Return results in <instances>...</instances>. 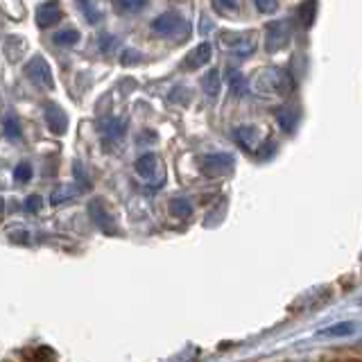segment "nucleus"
I'll use <instances>...</instances> for the list:
<instances>
[{
	"instance_id": "nucleus-1",
	"label": "nucleus",
	"mask_w": 362,
	"mask_h": 362,
	"mask_svg": "<svg viewBox=\"0 0 362 362\" xmlns=\"http://www.w3.org/2000/svg\"><path fill=\"white\" fill-rule=\"evenodd\" d=\"M25 75L32 79L37 86H43V88H48L52 90L54 88V77H52V71H50V66L48 62L43 59L41 54L37 57H32V59L25 64Z\"/></svg>"
},
{
	"instance_id": "nucleus-2",
	"label": "nucleus",
	"mask_w": 362,
	"mask_h": 362,
	"mask_svg": "<svg viewBox=\"0 0 362 362\" xmlns=\"http://www.w3.org/2000/svg\"><path fill=\"white\" fill-rule=\"evenodd\" d=\"M34 16H37V25L39 28H52L54 23H59L62 21V9L57 3H41L37 5V11H34Z\"/></svg>"
},
{
	"instance_id": "nucleus-3",
	"label": "nucleus",
	"mask_w": 362,
	"mask_h": 362,
	"mask_svg": "<svg viewBox=\"0 0 362 362\" xmlns=\"http://www.w3.org/2000/svg\"><path fill=\"white\" fill-rule=\"evenodd\" d=\"M88 215L93 218V222H95L105 233H113V231H116V226H113L111 215L105 211V204H102L100 199H93V202L88 204Z\"/></svg>"
},
{
	"instance_id": "nucleus-4",
	"label": "nucleus",
	"mask_w": 362,
	"mask_h": 362,
	"mask_svg": "<svg viewBox=\"0 0 362 362\" xmlns=\"http://www.w3.org/2000/svg\"><path fill=\"white\" fill-rule=\"evenodd\" d=\"M45 122H48V127L52 134H66L68 129V118H66V113L59 105H48L45 107Z\"/></svg>"
},
{
	"instance_id": "nucleus-5",
	"label": "nucleus",
	"mask_w": 362,
	"mask_h": 362,
	"mask_svg": "<svg viewBox=\"0 0 362 362\" xmlns=\"http://www.w3.org/2000/svg\"><path fill=\"white\" fill-rule=\"evenodd\" d=\"M23 362H54L57 354L50 346H32V349H23L21 351Z\"/></svg>"
},
{
	"instance_id": "nucleus-6",
	"label": "nucleus",
	"mask_w": 362,
	"mask_h": 362,
	"mask_svg": "<svg viewBox=\"0 0 362 362\" xmlns=\"http://www.w3.org/2000/svg\"><path fill=\"white\" fill-rule=\"evenodd\" d=\"M136 173H139L143 179L152 181L158 173V158L154 154H145L141 156L139 161H136Z\"/></svg>"
},
{
	"instance_id": "nucleus-7",
	"label": "nucleus",
	"mask_w": 362,
	"mask_h": 362,
	"mask_svg": "<svg viewBox=\"0 0 362 362\" xmlns=\"http://www.w3.org/2000/svg\"><path fill=\"white\" fill-rule=\"evenodd\" d=\"M181 25V18L177 14H163L152 23V30L158 34H175Z\"/></svg>"
},
{
	"instance_id": "nucleus-8",
	"label": "nucleus",
	"mask_w": 362,
	"mask_h": 362,
	"mask_svg": "<svg viewBox=\"0 0 362 362\" xmlns=\"http://www.w3.org/2000/svg\"><path fill=\"white\" fill-rule=\"evenodd\" d=\"M209 57H211V45H209V43H204V45H199L197 50H192V54L184 62V66H188V68H197L202 62H206Z\"/></svg>"
},
{
	"instance_id": "nucleus-9",
	"label": "nucleus",
	"mask_w": 362,
	"mask_h": 362,
	"mask_svg": "<svg viewBox=\"0 0 362 362\" xmlns=\"http://www.w3.org/2000/svg\"><path fill=\"white\" fill-rule=\"evenodd\" d=\"M3 132L9 141H16L21 139V124H18V118L11 116V113H7V116L3 118Z\"/></svg>"
},
{
	"instance_id": "nucleus-10",
	"label": "nucleus",
	"mask_w": 362,
	"mask_h": 362,
	"mask_svg": "<svg viewBox=\"0 0 362 362\" xmlns=\"http://www.w3.org/2000/svg\"><path fill=\"white\" fill-rule=\"evenodd\" d=\"M79 41V32L77 30H62L54 34V43L57 45H75Z\"/></svg>"
},
{
	"instance_id": "nucleus-11",
	"label": "nucleus",
	"mask_w": 362,
	"mask_h": 362,
	"mask_svg": "<svg viewBox=\"0 0 362 362\" xmlns=\"http://www.w3.org/2000/svg\"><path fill=\"white\" fill-rule=\"evenodd\" d=\"M204 88H206L209 95H215L220 90V75L218 71H211L206 77H204Z\"/></svg>"
},
{
	"instance_id": "nucleus-12",
	"label": "nucleus",
	"mask_w": 362,
	"mask_h": 362,
	"mask_svg": "<svg viewBox=\"0 0 362 362\" xmlns=\"http://www.w3.org/2000/svg\"><path fill=\"white\" fill-rule=\"evenodd\" d=\"M14 177H16V181H30L32 179V165L30 163H18L16 165V170H14Z\"/></svg>"
},
{
	"instance_id": "nucleus-13",
	"label": "nucleus",
	"mask_w": 362,
	"mask_h": 362,
	"mask_svg": "<svg viewBox=\"0 0 362 362\" xmlns=\"http://www.w3.org/2000/svg\"><path fill=\"white\" fill-rule=\"evenodd\" d=\"M116 45H118V41L113 39L111 34H102V37H100V50L102 52H111L113 48H116Z\"/></svg>"
},
{
	"instance_id": "nucleus-14",
	"label": "nucleus",
	"mask_w": 362,
	"mask_h": 362,
	"mask_svg": "<svg viewBox=\"0 0 362 362\" xmlns=\"http://www.w3.org/2000/svg\"><path fill=\"white\" fill-rule=\"evenodd\" d=\"M41 197L39 195H30L28 199H25V211L28 213H39L41 211Z\"/></svg>"
},
{
	"instance_id": "nucleus-15",
	"label": "nucleus",
	"mask_w": 362,
	"mask_h": 362,
	"mask_svg": "<svg viewBox=\"0 0 362 362\" xmlns=\"http://www.w3.org/2000/svg\"><path fill=\"white\" fill-rule=\"evenodd\" d=\"M339 328H331V331H324V335H346L354 331V326L351 324H337Z\"/></svg>"
},
{
	"instance_id": "nucleus-16",
	"label": "nucleus",
	"mask_w": 362,
	"mask_h": 362,
	"mask_svg": "<svg viewBox=\"0 0 362 362\" xmlns=\"http://www.w3.org/2000/svg\"><path fill=\"white\" fill-rule=\"evenodd\" d=\"M141 7H143V3H118V9H124V11H136Z\"/></svg>"
},
{
	"instance_id": "nucleus-17",
	"label": "nucleus",
	"mask_w": 362,
	"mask_h": 362,
	"mask_svg": "<svg viewBox=\"0 0 362 362\" xmlns=\"http://www.w3.org/2000/svg\"><path fill=\"white\" fill-rule=\"evenodd\" d=\"M328 362H362V360H356V358H335V360H328Z\"/></svg>"
},
{
	"instance_id": "nucleus-18",
	"label": "nucleus",
	"mask_w": 362,
	"mask_h": 362,
	"mask_svg": "<svg viewBox=\"0 0 362 362\" xmlns=\"http://www.w3.org/2000/svg\"><path fill=\"white\" fill-rule=\"evenodd\" d=\"M3 211H5V199L0 197V215H3Z\"/></svg>"
}]
</instances>
